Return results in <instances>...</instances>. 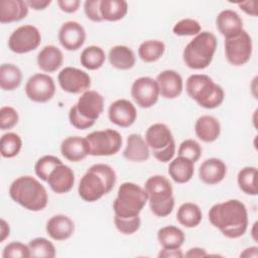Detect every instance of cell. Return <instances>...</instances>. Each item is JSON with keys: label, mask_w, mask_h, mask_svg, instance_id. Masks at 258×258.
<instances>
[{"label": "cell", "mask_w": 258, "mask_h": 258, "mask_svg": "<svg viewBox=\"0 0 258 258\" xmlns=\"http://www.w3.org/2000/svg\"><path fill=\"white\" fill-rule=\"evenodd\" d=\"M3 258H28L30 257V251L28 244L25 245L19 241L11 242L7 244L2 252Z\"/></svg>", "instance_id": "43"}, {"label": "cell", "mask_w": 258, "mask_h": 258, "mask_svg": "<svg viewBox=\"0 0 258 258\" xmlns=\"http://www.w3.org/2000/svg\"><path fill=\"white\" fill-rule=\"evenodd\" d=\"M203 219L201 208L194 203H183L176 213L177 222L185 228H195L200 225Z\"/></svg>", "instance_id": "32"}, {"label": "cell", "mask_w": 258, "mask_h": 258, "mask_svg": "<svg viewBox=\"0 0 258 258\" xmlns=\"http://www.w3.org/2000/svg\"><path fill=\"white\" fill-rule=\"evenodd\" d=\"M195 132L197 137L203 142H214L219 138L221 134L220 121L214 116L203 115L196 121Z\"/></svg>", "instance_id": "25"}, {"label": "cell", "mask_w": 258, "mask_h": 258, "mask_svg": "<svg viewBox=\"0 0 258 258\" xmlns=\"http://www.w3.org/2000/svg\"><path fill=\"white\" fill-rule=\"evenodd\" d=\"M217 45L218 40L214 33L201 31L185 45L182 51L183 62L191 70L208 68L214 58Z\"/></svg>", "instance_id": "5"}, {"label": "cell", "mask_w": 258, "mask_h": 258, "mask_svg": "<svg viewBox=\"0 0 258 258\" xmlns=\"http://www.w3.org/2000/svg\"><path fill=\"white\" fill-rule=\"evenodd\" d=\"M237 182L240 189L249 196H256L257 189V168L255 166L243 167L237 175Z\"/></svg>", "instance_id": "36"}, {"label": "cell", "mask_w": 258, "mask_h": 258, "mask_svg": "<svg viewBox=\"0 0 258 258\" xmlns=\"http://www.w3.org/2000/svg\"><path fill=\"white\" fill-rule=\"evenodd\" d=\"M101 0H87L84 3V12L88 19L93 22H101L103 18L100 12Z\"/></svg>", "instance_id": "45"}, {"label": "cell", "mask_w": 258, "mask_h": 258, "mask_svg": "<svg viewBox=\"0 0 258 258\" xmlns=\"http://www.w3.org/2000/svg\"><path fill=\"white\" fill-rule=\"evenodd\" d=\"M22 82L21 70L13 63H3L0 67V87L3 91H14Z\"/></svg>", "instance_id": "33"}, {"label": "cell", "mask_w": 258, "mask_h": 258, "mask_svg": "<svg viewBox=\"0 0 258 258\" xmlns=\"http://www.w3.org/2000/svg\"><path fill=\"white\" fill-rule=\"evenodd\" d=\"M185 91L190 99L205 109H215L225 99L224 89L204 74L190 75L185 82Z\"/></svg>", "instance_id": "4"}, {"label": "cell", "mask_w": 258, "mask_h": 258, "mask_svg": "<svg viewBox=\"0 0 258 258\" xmlns=\"http://www.w3.org/2000/svg\"><path fill=\"white\" fill-rule=\"evenodd\" d=\"M22 148L20 136L14 132H8L2 135L0 139V152L4 158L15 157Z\"/></svg>", "instance_id": "37"}, {"label": "cell", "mask_w": 258, "mask_h": 258, "mask_svg": "<svg viewBox=\"0 0 258 258\" xmlns=\"http://www.w3.org/2000/svg\"><path fill=\"white\" fill-rule=\"evenodd\" d=\"M159 95L165 99H175L180 96L183 90L181 76L173 70H164L156 77Z\"/></svg>", "instance_id": "17"}, {"label": "cell", "mask_w": 258, "mask_h": 258, "mask_svg": "<svg viewBox=\"0 0 258 258\" xmlns=\"http://www.w3.org/2000/svg\"><path fill=\"white\" fill-rule=\"evenodd\" d=\"M147 202L148 197L144 187L130 181L123 182L113 202L114 214L120 218L137 217Z\"/></svg>", "instance_id": "7"}, {"label": "cell", "mask_w": 258, "mask_h": 258, "mask_svg": "<svg viewBox=\"0 0 258 258\" xmlns=\"http://www.w3.org/2000/svg\"><path fill=\"white\" fill-rule=\"evenodd\" d=\"M69 121L73 127L80 129V130L89 129V128L93 127L95 124L93 122H90V121L84 119L82 116H80L73 107L69 111Z\"/></svg>", "instance_id": "46"}, {"label": "cell", "mask_w": 258, "mask_h": 258, "mask_svg": "<svg viewBox=\"0 0 258 258\" xmlns=\"http://www.w3.org/2000/svg\"><path fill=\"white\" fill-rule=\"evenodd\" d=\"M185 257L188 258H197V257H204V256H208V253L205 249L200 248V247H194L187 250V252L183 255Z\"/></svg>", "instance_id": "52"}, {"label": "cell", "mask_w": 258, "mask_h": 258, "mask_svg": "<svg viewBox=\"0 0 258 258\" xmlns=\"http://www.w3.org/2000/svg\"><path fill=\"white\" fill-rule=\"evenodd\" d=\"M46 182L53 192L67 194L75 184V173L70 166L61 163L51 171Z\"/></svg>", "instance_id": "21"}, {"label": "cell", "mask_w": 258, "mask_h": 258, "mask_svg": "<svg viewBox=\"0 0 258 258\" xmlns=\"http://www.w3.org/2000/svg\"><path fill=\"white\" fill-rule=\"evenodd\" d=\"M45 231L52 240L64 241L73 236L75 223L69 216L62 214L54 215L46 222Z\"/></svg>", "instance_id": "20"}, {"label": "cell", "mask_w": 258, "mask_h": 258, "mask_svg": "<svg viewBox=\"0 0 258 258\" xmlns=\"http://www.w3.org/2000/svg\"><path fill=\"white\" fill-rule=\"evenodd\" d=\"M38 68L44 73L56 72L63 62L62 51L55 45H45L36 57Z\"/></svg>", "instance_id": "27"}, {"label": "cell", "mask_w": 258, "mask_h": 258, "mask_svg": "<svg viewBox=\"0 0 258 258\" xmlns=\"http://www.w3.org/2000/svg\"><path fill=\"white\" fill-rule=\"evenodd\" d=\"M202 31L199 21L192 18H183L172 27V32L177 36H196Z\"/></svg>", "instance_id": "40"}, {"label": "cell", "mask_w": 258, "mask_h": 258, "mask_svg": "<svg viewBox=\"0 0 258 258\" xmlns=\"http://www.w3.org/2000/svg\"><path fill=\"white\" fill-rule=\"evenodd\" d=\"M177 153L179 156L185 157L196 163L202 155V147L198 141L194 139H185L179 144Z\"/></svg>", "instance_id": "41"}, {"label": "cell", "mask_w": 258, "mask_h": 258, "mask_svg": "<svg viewBox=\"0 0 258 258\" xmlns=\"http://www.w3.org/2000/svg\"><path fill=\"white\" fill-rule=\"evenodd\" d=\"M158 257L159 258H181L183 257V253L180 250V248L178 249H165L162 248V250H160V252L158 253Z\"/></svg>", "instance_id": "50"}, {"label": "cell", "mask_w": 258, "mask_h": 258, "mask_svg": "<svg viewBox=\"0 0 258 258\" xmlns=\"http://www.w3.org/2000/svg\"><path fill=\"white\" fill-rule=\"evenodd\" d=\"M24 91L30 101L46 103L55 94V84L53 79L47 74H34L27 80Z\"/></svg>", "instance_id": "11"}, {"label": "cell", "mask_w": 258, "mask_h": 258, "mask_svg": "<svg viewBox=\"0 0 258 258\" xmlns=\"http://www.w3.org/2000/svg\"><path fill=\"white\" fill-rule=\"evenodd\" d=\"M224 48L226 58L230 64L235 67L243 66L251 58L253 50L252 38L246 30H243L239 35L225 39Z\"/></svg>", "instance_id": "10"}, {"label": "cell", "mask_w": 258, "mask_h": 258, "mask_svg": "<svg viewBox=\"0 0 258 258\" xmlns=\"http://www.w3.org/2000/svg\"><path fill=\"white\" fill-rule=\"evenodd\" d=\"M26 3L29 8L36 11H40L47 8L50 5L51 0H28L26 1Z\"/></svg>", "instance_id": "51"}, {"label": "cell", "mask_w": 258, "mask_h": 258, "mask_svg": "<svg viewBox=\"0 0 258 258\" xmlns=\"http://www.w3.org/2000/svg\"><path fill=\"white\" fill-rule=\"evenodd\" d=\"M28 5L23 0H2L0 2V22L2 24L17 22L28 14Z\"/></svg>", "instance_id": "26"}, {"label": "cell", "mask_w": 258, "mask_h": 258, "mask_svg": "<svg viewBox=\"0 0 258 258\" xmlns=\"http://www.w3.org/2000/svg\"><path fill=\"white\" fill-rule=\"evenodd\" d=\"M116 179V172L112 166L105 163L93 164L80 180L79 196L85 202H97L113 189Z\"/></svg>", "instance_id": "2"}, {"label": "cell", "mask_w": 258, "mask_h": 258, "mask_svg": "<svg viewBox=\"0 0 258 258\" xmlns=\"http://www.w3.org/2000/svg\"><path fill=\"white\" fill-rule=\"evenodd\" d=\"M106 60V54L102 47L97 45H90L83 49L80 56L81 64L89 70L96 71L102 68Z\"/></svg>", "instance_id": "34"}, {"label": "cell", "mask_w": 258, "mask_h": 258, "mask_svg": "<svg viewBox=\"0 0 258 258\" xmlns=\"http://www.w3.org/2000/svg\"><path fill=\"white\" fill-rule=\"evenodd\" d=\"M41 42V33L37 27L24 24L17 27L8 38V48L15 53L23 54L36 49Z\"/></svg>", "instance_id": "9"}, {"label": "cell", "mask_w": 258, "mask_h": 258, "mask_svg": "<svg viewBox=\"0 0 258 258\" xmlns=\"http://www.w3.org/2000/svg\"><path fill=\"white\" fill-rule=\"evenodd\" d=\"M216 26L225 39L235 37L244 30L242 18L232 9L222 10L218 14L216 18Z\"/></svg>", "instance_id": "18"}, {"label": "cell", "mask_w": 258, "mask_h": 258, "mask_svg": "<svg viewBox=\"0 0 258 258\" xmlns=\"http://www.w3.org/2000/svg\"><path fill=\"white\" fill-rule=\"evenodd\" d=\"M56 3L59 9L66 13L76 12L81 5L80 0H57Z\"/></svg>", "instance_id": "48"}, {"label": "cell", "mask_w": 258, "mask_h": 258, "mask_svg": "<svg viewBox=\"0 0 258 258\" xmlns=\"http://www.w3.org/2000/svg\"><path fill=\"white\" fill-rule=\"evenodd\" d=\"M19 121L18 112L10 106H3L0 109V129L7 130L13 128Z\"/></svg>", "instance_id": "44"}, {"label": "cell", "mask_w": 258, "mask_h": 258, "mask_svg": "<svg viewBox=\"0 0 258 258\" xmlns=\"http://www.w3.org/2000/svg\"><path fill=\"white\" fill-rule=\"evenodd\" d=\"M58 41L60 45L70 51L78 50L86 41V30L77 21L64 22L58 30Z\"/></svg>", "instance_id": "16"}, {"label": "cell", "mask_w": 258, "mask_h": 258, "mask_svg": "<svg viewBox=\"0 0 258 258\" xmlns=\"http://www.w3.org/2000/svg\"><path fill=\"white\" fill-rule=\"evenodd\" d=\"M157 239L162 248L178 249L183 245L185 236L181 229L176 226L169 225L158 230Z\"/></svg>", "instance_id": "30"}, {"label": "cell", "mask_w": 258, "mask_h": 258, "mask_svg": "<svg viewBox=\"0 0 258 258\" xmlns=\"http://www.w3.org/2000/svg\"><path fill=\"white\" fill-rule=\"evenodd\" d=\"M208 217L210 223L230 239L242 237L248 228L247 208L236 199L215 204L210 209Z\"/></svg>", "instance_id": "1"}, {"label": "cell", "mask_w": 258, "mask_h": 258, "mask_svg": "<svg viewBox=\"0 0 258 258\" xmlns=\"http://www.w3.org/2000/svg\"><path fill=\"white\" fill-rule=\"evenodd\" d=\"M9 197L13 202L31 212L44 210L48 203L45 187L30 175H22L14 179L9 187Z\"/></svg>", "instance_id": "3"}, {"label": "cell", "mask_w": 258, "mask_h": 258, "mask_svg": "<svg viewBox=\"0 0 258 258\" xmlns=\"http://www.w3.org/2000/svg\"><path fill=\"white\" fill-rule=\"evenodd\" d=\"M226 163L222 159L216 157L206 159L205 161L202 162L199 168L200 179L208 185L220 183L226 177Z\"/></svg>", "instance_id": "19"}, {"label": "cell", "mask_w": 258, "mask_h": 258, "mask_svg": "<svg viewBox=\"0 0 258 258\" xmlns=\"http://www.w3.org/2000/svg\"><path fill=\"white\" fill-rule=\"evenodd\" d=\"M144 189L148 197L150 211L156 217H167L174 208L173 189L170 181L163 175L155 174L147 178Z\"/></svg>", "instance_id": "6"}, {"label": "cell", "mask_w": 258, "mask_h": 258, "mask_svg": "<svg viewBox=\"0 0 258 258\" xmlns=\"http://www.w3.org/2000/svg\"><path fill=\"white\" fill-rule=\"evenodd\" d=\"M165 51V44L158 39H148L143 41L138 47V56L144 62H154L158 60Z\"/></svg>", "instance_id": "35"}, {"label": "cell", "mask_w": 258, "mask_h": 258, "mask_svg": "<svg viewBox=\"0 0 258 258\" xmlns=\"http://www.w3.org/2000/svg\"><path fill=\"white\" fill-rule=\"evenodd\" d=\"M86 140L92 156L114 155L122 146V136L114 129L93 131L86 136Z\"/></svg>", "instance_id": "8"}, {"label": "cell", "mask_w": 258, "mask_h": 258, "mask_svg": "<svg viewBox=\"0 0 258 258\" xmlns=\"http://www.w3.org/2000/svg\"><path fill=\"white\" fill-rule=\"evenodd\" d=\"M108 118L111 123L122 128H127L136 121L137 111L133 103L129 100L118 99L109 106Z\"/></svg>", "instance_id": "15"}, {"label": "cell", "mask_w": 258, "mask_h": 258, "mask_svg": "<svg viewBox=\"0 0 258 258\" xmlns=\"http://www.w3.org/2000/svg\"><path fill=\"white\" fill-rule=\"evenodd\" d=\"M30 257L40 258H54L56 255L54 245L44 237H37L28 243Z\"/></svg>", "instance_id": "38"}, {"label": "cell", "mask_w": 258, "mask_h": 258, "mask_svg": "<svg viewBox=\"0 0 258 258\" xmlns=\"http://www.w3.org/2000/svg\"><path fill=\"white\" fill-rule=\"evenodd\" d=\"M257 256H258V248L256 246L248 247V248L244 249L243 252H241V254H240V257H246V258H249V257L256 258Z\"/></svg>", "instance_id": "54"}, {"label": "cell", "mask_w": 258, "mask_h": 258, "mask_svg": "<svg viewBox=\"0 0 258 258\" xmlns=\"http://www.w3.org/2000/svg\"><path fill=\"white\" fill-rule=\"evenodd\" d=\"M100 12L105 21H119L127 14L128 3L124 0H101Z\"/></svg>", "instance_id": "31"}, {"label": "cell", "mask_w": 258, "mask_h": 258, "mask_svg": "<svg viewBox=\"0 0 258 258\" xmlns=\"http://www.w3.org/2000/svg\"><path fill=\"white\" fill-rule=\"evenodd\" d=\"M153 156L160 162H168L170 161L175 153V142L173 141L165 148L159 150V151H153Z\"/></svg>", "instance_id": "47"}, {"label": "cell", "mask_w": 258, "mask_h": 258, "mask_svg": "<svg viewBox=\"0 0 258 258\" xmlns=\"http://www.w3.org/2000/svg\"><path fill=\"white\" fill-rule=\"evenodd\" d=\"M104 97L100 93L94 90H88L82 93L73 108L84 119L96 123L104 111Z\"/></svg>", "instance_id": "14"}, {"label": "cell", "mask_w": 258, "mask_h": 258, "mask_svg": "<svg viewBox=\"0 0 258 258\" xmlns=\"http://www.w3.org/2000/svg\"><path fill=\"white\" fill-rule=\"evenodd\" d=\"M61 155L72 162H79L85 159L89 153V146L86 137L69 136L60 144Z\"/></svg>", "instance_id": "23"}, {"label": "cell", "mask_w": 258, "mask_h": 258, "mask_svg": "<svg viewBox=\"0 0 258 258\" xmlns=\"http://www.w3.org/2000/svg\"><path fill=\"white\" fill-rule=\"evenodd\" d=\"M61 160L54 156V155H43L41 156L35 163L34 165V171L35 174L37 175V177H39L41 180L43 181H47L49 174L51 173V171L58 166L59 164H61Z\"/></svg>", "instance_id": "39"}, {"label": "cell", "mask_w": 258, "mask_h": 258, "mask_svg": "<svg viewBox=\"0 0 258 258\" xmlns=\"http://www.w3.org/2000/svg\"><path fill=\"white\" fill-rule=\"evenodd\" d=\"M256 1L255 0H250V1H245V2H241L238 3V6L240 7L241 10H243L245 13H247L248 15H252V16H256L257 15V11H256Z\"/></svg>", "instance_id": "49"}, {"label": "cell", "mask_w": 258, "mask_h": 258, "mask_svg": "<svg viewBox=\"0 0 258 258\" xmlns=\"http://www.w3.org/2000/svg\"><path fill=\"white\" fill-rule=\"evenodd\" d=\"M123 156L132 162H143L150 157V148L140 134L132 133L127 137Z\"/></svg>", "instance_id": "24"}, {"label": "cell", "mask_w": 258, "mask_h": 258, "mask_svg": "<svg viewBox=\"0 0 258 258\" xmlns=\"http://www.w3.org/2000/svg\"><path fill=\"white\" fill-rule=\"evenodd\" d=\"M195 173V163L189 159L177 156L170 160L168 165V174L176 183L188 182Z\"/></svg>", "instance_id": "28"}, {"label": "cell", "mask_w": 258, "mask_h": 258, "mask_svg": "<svg viewBox=\"0 0 258 258\" xmlns=\"http://www.w3.org/2000/svg\"><path fill=\"white\" fill-rule=\"evenodd\" d=\"M0 235H1V238H0V241L1 242H4L6 238L9 237V234H10V227H9V224L4 220V219H1V226H0Z\"/></svg>", "instance_id": "53"}, {"label": "cell", "mask_w": 258, "mask_h": 258, "mask_svg": "<svg viewBox=\"0 0 258 258\" xmlns=\"http://www.w3.org/2000/svg\"><path fill=\"white\" fill-rule=\"evenodd\" d=\"M145 141L153 152L165 148L172 143L174 139L167 125L163 123H154L147 128L145 132Z\"/></svg>", "instance_id": "22"}, {"label": "cell", "mask_w": 258, "mask_h": 258, "mask_svg": "<svg viewBox=\"0 0 258 258\" xmlns=\"http://www.w3.org/2000/svg\"><path fill=\"white\" fill-rule=\"evenodd\" d=\"M110 64L121 71H127L135 66L136 57L133 50L126 45H115L108 53Z\"/></svg>", "instance_id": "29"}, {"label": "cell", "mask_w": 258, "mask_h": 258, "mask_svg": "<svg viewBox=\"0 0 258 258\" xmlns=\"http://www.w3.org/2000/svg\"><path fill=\"white\" fill-rule=\"evenodd\" d=\"M157 83L150 77H140L131 86V97L135 104L143 109L153 107L159 98Z\"/></svg>", "instance_id": "12"}, {"label": "cell", "mask_w": 258, "mask_h": 258, "mask_svg": "<svg viewBox=\"0 0 258 258\" xmlns=\"http://www.w3.org/2000/svg\"><path fill=\"white\" fill-rule=\"evenodd\" d=\"M59 87L70 94H81L91 87V77L85 71L74 67L63 68L57 75Z\"/></svg>", "instance_id": "13"}, {"label": "cell", "mask_w": 258, "mask_h": 258, "mask_svg": "<svg viewBox=\"0 0 258 258\" xmlns=\"http://www.w3.org/2000/svg\"><path fill=\"white\" fill-rule=\"evenodd\" d=\"M114 224L120 233L124 235H132L139 230L141 220L139 216L133 218H120L114 216Z\"/></svg>", "instance_id": "42"}]
</instances>
